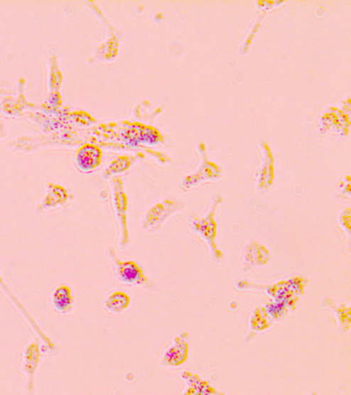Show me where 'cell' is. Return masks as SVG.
<instances>
[{"mask_svg": "<svg viewBox=\"0 0 351 395\" xmlns=\"http://www.w3.org/2000/svg\"><path fill=\"white\" fill-rule=\"evenodd\" d=\"M273 321L269 315L263 307H254L252 310L251 319H249V328L256 333L264 332L272 326Z\"/></svg>", "mask_w": 351, "mask_h": 395, "instance_id": "4fadbf2b", "label": "cell"}, {"mask_svg": "<svg viewBox=\"0 0 351 395\" xmlns=\"http://www.w3.org/2000/svg\"><path fill=\"white\" fill-rule=\"evenodd\" d=\"M102 150L94 145L80 146L75 155V165L82 172H89L100 165Z\"/></svg>", "mask_w": 351, "mask_h": 395, "instance_id": "ba28073f", "label": "cell"}, {"mask_svg": "<svg viewBox=\"0 0 351 395\" xmlns=\"http://www.w3.org/2000/svg\"><path fill=\"white\" fill-rule=\"evenodd\" d=\"M62 82V74L60 69H59L58 61L56 59L52 58L50 64V74H49V87L50 90L52 89V92H57L58 88H60Z\"/></svg>", "mask_w": 351, "mask_h": 395, "instance_id": "2e32d148", "label": "cell"}, {"mask_svg": "<svg viewBox=\"0 0 351 395\" xmlns=\"http://www.w3.org/2000/svg\"><path fill=\"white\" fill-rule=\"evenodd\" d=\"M311 395H314V394H311Z\"/></svg>", "mask_w": 351, "mask_h": 395, "instance_id": "d6986e66", "label": "cell"}, {"mask_svg": "<svg viewBox=\"0 0 351 395\" xmlns=\"http://www.w3.org/2000/svg\"><path fill=\"white\" fill-rule=\"evenodd\" d=\"M129 164L130 161L127 157H119V159L112 162L111 165L105 170L104 173L107 175L114 174V173L125 170L129 166Z\"/></svg>", "mask_w": 351, "mask_h": 395, "instance_id": "e0dca14e", "label": "cell"}, {"mask_svg": "<svg viewBox=\"0 0 351 395\" xmlns=\"http://www.w3.org/2000/svg\"><path fill=\"white\" fill-rule=\"evenodd\" d=\"M112 187V202H114V212L120 225V245L121 250H127L129 245V230H128L127 211L128 199L124 191L123 184L120 180H114Z\"/></svg>", "mask_w": 351, "mask_h": 395, "instance_id": "3957f363", "label": "cell"}, {"mask_svg": "<svg viewBox=\"0 0 351 395\" xmlns=\"http://www.w3.org/2000/svg\"><path fill=\"white\" fill-rule=\"evenodd\" d=\"M68 198H70V194L66 187L56 184H48L47 193L41 200L40 204L38 205V211H45V210L62 206L68 203Z\"/></svg>", "mask_w": 351, "mask_h": 395, "instance_id": "9c48e42d", "label": "cell"}, {"mask_svg": "<svg viewBox=\"0 0 351 395\" xmlns=\"http://www.w3.org/2000/svg\"><path fill=\"white\" fill-rule=\"evenodd\" d=\"M0 289H1V291L4 292V294L10 299L11 302L13 303V305L15 306L16 308H17V310H19L20 314L24 317L25 321H26L27 323L29 324L32 330H33V332L36 333V335H38L41 341L43 342V344H45V347H47L48 350H55V349H56V345H55L54 342L52 341V339L49 338V335L43 332V330L41 328L40 324L36 323V318H33L31 312L27 310V308H25V306L23 305L22 302H21L19 298L16 296L15 292L11 291L10 286L8 285V283L4 282L1 273H0Z\"/></svg>", "mask_w": 351, "mask_h": 395, "instance_id": "277c9868", "label": "cell"}, {"mask_svg": "<svg viewBox=\"0 0 351 395\" xmlns=\"http://www.w3.org/2000/svg\"><path fill=\"white\" fill-rule=\"evenodd\" d=\"M180 202L165 200L160 204L155 205L153 208L148 210V213L142 221V229L156 230L168 218L171 213L180 208Z\"/></svg>", "mask_w": 351, "mask_h": 395, "instance_id": "52a82bcc", "label": "cell"}, {"mask_svg": "<svg viewBox=\"0 0 351 395\" xmlns=\"http://www.w3.org/2000/svg\"><path fill=\"white\" fill-rule=\"evenodd\" d=\"M189 333L183 330L174 337L172 345L167 348L161 360V364L166 367H178L185 364L189 358Z\"/></svg>", "mask_w": 351, "mask_h": 395, "instance_id": "8992f818", "label": "cell"}, {"mask_svg": "<svg viewBox=\"0 0 351 395\" xmlns=\"http://www.w3.org/2000/svg\"><path fill=\"white\" fill-rule=\"evenodd\" d=\"M263 308L267 312V314L269 315L272 321H282L288 315V308L281 303H267Z\"/></svg>", "mask_w": 351, "mask_h": 395, "instance_id": "9a60e30c", "label": "cell"}, {"mask_svg": "<svg viewBox=\"0 0 351 395\" xmlns=\"http://www.w3.org/2000/svg\"><path fill=\"white\" fill-rule=\"evenodd\" d=\"M131 306V296L125 291H114L104 301V307L114 315L123 314Z\"/></svg>", "mask_w": 351, "mask_h": 395, "instance_id": "7c38bea8", "label": "cell"}, {"mask_svg": "<svg viewBox=\"0 0 351 395\" xmlns=\"http://www.w3.org/2000/svg\"><path fill=\"white\" fill-rule=\"evenodd\" d=\"M330 302H331V301H330ZM328 307L331 308L333 311L335 312V314H336L337 321H338L337 323H339V326L345 330H350V306H344V304L343 305L338 306L331 302V304L328 305Z\"/></svg>", "mask_w": 351, "mask_h": 395, "instance_id": "5bb4252c", "label": "cell"}, {"mask_svg": "<svg viewBox=\"0 0 351 395\" xmlns=\"http://www.w3.org/2000/svg\"><path fill=\"white\" fill-rule=\"evenodd\" d=\"M52 303L55 310L62 314L72 311L75 298L70 285L61 284L57 286L52 294Z\"/></svg>", "mask_w": 351, "mask_h": 395, "instance_id": "8fae6325", "label": "cell"}, {"mask_svg": "<svg viewBox=\"0 0 351 395\" xmlns=\"http://www.w3.org/2000/svg\"><path fill=\"white\" fill-rule=\"evenodd\" d=\"M215 209H217V205L215 207H211L205 218H194L193 221H190V223H191L193 230L200 235L201 238L207 244L211 259L215 264H220L224 260V255L217 245V228L215 221Z\"/></svg>", "mask_w": 351, "mask_h": 395, "instance_id": "6da1fadb", "label": "cell"}, {"mask_svg": "<svg viewBox=\"0 0 351 395\" xmlns=\"http://www.w3.org/2000/svg\"><path fill=\"white\" fill-rule=\"evenodd\" d=\"M243 260H244L243 270L247 272L251 269L266 266L270 260V252L265 246L254 242L245 248Z\"/></svg>", "mask_w": 351, "mask_h": 395, "instance_id": "30bf717a", "label": "cell"}, {"mask_svg": "<svg viewBox=\"0 0 351 395\" xmlns=\"http://www.w3.org/2000/svg\"><path fill=\"white\" fill-rule=\"evenodd\" d=\"M107 255L114 264V273L119 282L126 285H136V286L146 284L148 278L144 274V269L136 262L121 260L112 248H109Z\"/></svg>", "mask_w": 351, "mask_h": 395, "instance_id": "7a4b0ae2", "label": "cell"}, {"mask_svg": "<svg viewBox=\"0 0 351 395\" xmlns=\"http://www.w3.org/2000/svg\"><path fill=\"white\" fill-rule=\"evenodd\" d=\"M41 351L38 341H31L23 350L22 373L27 377L26 390L29 394H33L36 386V376L40 367Z\"/></svg>", "mask_w": 351, "mask_h": 395, "instance_id": "5b68a950", "label": "cell"}, {"mask_svg": "<svg viewBox=\"0 0 351 395\" xmlns=\"http://www.w3.org/2000/svg\"><path fill=\"white\" fill-rule=\"evenodd\" d=\"M4 123L0 122V137L2 136V132H4Z\"/></svg>", "mask_w": 351, "mask_h": 395, "instance_id": "ac0fdd59", "label": "cell"}]
</instances>
